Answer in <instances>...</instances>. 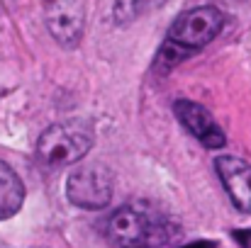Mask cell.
Segmentation results:
<instances>
[{"mask_svg": "<svg viewBox=\"0 0 251 248\" xmlns=\"http://www.w3.org/2000/svg\"><path fill=\"white\" fill-rule=\"evenodd\" d=\"M105 231L120 248H168L183 236L180 222L151 202L122 204L110 214Z\"/></svg>", "mask_w": 251, "mask_h": 248, "instance_id": "obj_1", "label": "cell"}, {"mask_svg": "<svg viewBox=\"0 0 251 248\" xmlns=\"http://www.w3.org/2000/svg\"><path fill=\"white\" fill-rule=\"evenodd\" d=\"M222 27H225V15L212 5H200L180 12L173 20L166 42L159 51V66L171 68L180 64L193 51L207 46L220 34Z\"/></svg>", "mask_w": 251, "mask_h": 248, "instance_id": "obj_2", "label": "cell"}, {"mask_svg": "<svg viewBox=\"0 0 251 248\" xmlns=\"http://www.w3.org/2000/svg\"><path fill=\"white\" fill-rule=\"evenodd\" d=\"M95 144V129L88 119L51 124L37 141V156L49 165H71L85 158Z\"/></svg>", "mask_w": 251, "mask_h": 248, "instance_id": "obj_3", "label": "cell"}, {"mask_svg": "<svg viewBox=\"0 0 251 248\" xmlns=\"http://www.w3.org/2000/svg\"><path fill=\"white\" fill-rule=\"evenodd\" d=\"M66 195L81 209H102L112 200V173L102 163L81 165L69 175Z\"/></svg>", "mask_w": 251, "mask_h": 248, "instance_id": "obj_4", "label": "cell"}, {"mask_svg": "<svg viewBox=\"0 0 251 248\" xmlns=\"http://www.w3.org/2000/svg\"><path fill=\"white\" fill-rule=\"evenodd\" d=\"M83 24L85 12L81 0H47V27L61 46H78L83 37Z\"/></svg>", "mask_w": 251, "mask_h": 248, "instance_id": "obj_5", "label": "cell"}, {"mask_svg": "<svg viewBox=\"0 0 251 248\" xmlns=\"http://www.w3.org/2000/svg\"><path fill=\"white\" fill-rule=\"evenodd\" d=\"M173 112H176V117H178V122L205 146V149H222L225 144H227V139H225V132L217 127V122L212 119V114L202 107V105H198V102H193V100H176L173 102Z\"/></svg>", "mask_w": 251, "mask_h": 248, "instance_id": "obj_6", "label": "cell"}, {"mask_svg": "<svg viewBox=\"0 0 251 248\" xmlns=\"http://www.w3.org/2000/svg\"><path fill=\"white\" fill-rule=\"evenodd\" d=\"M215 168L234 207L251 214V163L234 156H217Z\"/></svg>", "mask_w": 251, "mask_h": 248, "instance_id": "obj_7", "label": "cell"}, {"mask_svg": "<svg viewBox=\"0 0 251 248\" xmlns=\"http://www.w3.org/2000/svg\"><path fill=\"white\" fill-rule=\"evenodd\" d=\"M22 202H25L22 180L17 178V173L5 161H0V222L10 219L12 214H17Z\"/></svg>", "mask_w": 251, "mask_h": 248, "instance_id": "obj_8", "label": "cell"}, {"mask_svg": "<svg viewBox=\"0 0 251 248\" xmlns=\"http://www.w3.org/2000/svg\"><path fill=\"white\" fill-rule=\"evenodd\" d=\"M142 7H144V0H115L112 17H115V22L120 27H125V24H129V22H134L139 17Z\"/></svg>", "mask_w": 251, "mask_h": 248, "instance_id": "obj_9", "label": "cell"}, {"mask_svg": "<svg viewBox=\"0 0 251 248\" xmlns=\"http://www.w3.org/2000/svg\"><path fill=\"white\" fill-rule=\"evenodd\" d=\"M237 239H239V244L244 248H251V231H242V234H237Z\"/></svg>", "mask_w": 251, "mask_h": 248, "instance_id": "obj_10", "label": "cell"}]
</instances>
